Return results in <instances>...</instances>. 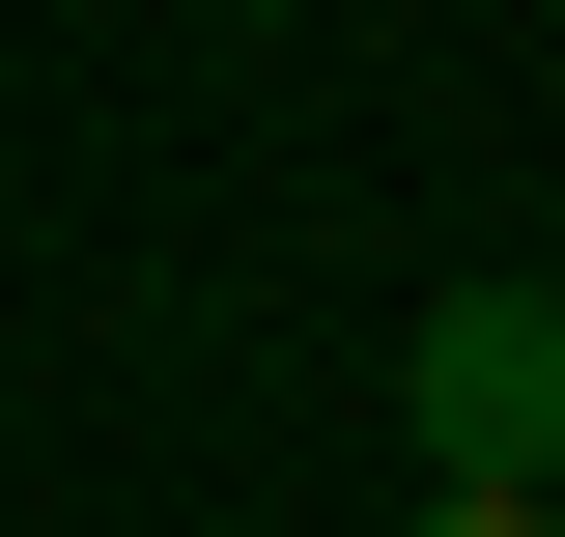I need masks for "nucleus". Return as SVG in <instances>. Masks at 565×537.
Wrapping results in <instances>:
<instances>
[{"label":"nucleus","mask_w":565,"mask_h":537,"mask_svg":"<svg viewBox=\"0 0 565 537\" xmlns=\"http://www.w3.org/2000/svg\"><path fill=\"white\" fill-rule=\"evenodd\" d=\"M396 453L452 509H565V283H424L396 312Z\"/></svg>","instance_id":"obj_1"},{"label":"nucleus","mask_w":565,"mask_h":537,"mask_svg":"<svg viewBox=\"0 0 565 537\" xmlns=\"http://www.w3.org/2000/svg\"><path fill=\"white\" fill-rule=\"evenodd\" d=\"M396 537H565V509H452V481H424V509H396Z\"/></svg>","instance_id":"obj_2"},{"label":"nucleus","mask_w":565,"mask_h":537,"mask_svg":"<svg viewBox=\"0 0 565 537\" xmlns=\"http://www.w3.org/2000/svg\"><path fill=\"white\" fill-rule=\"evenodd\" d=\"M537 283H565V255H537Z\"/></svg>","instance_id":"obj_3"}]
</instances>
